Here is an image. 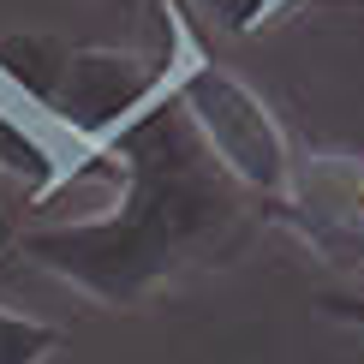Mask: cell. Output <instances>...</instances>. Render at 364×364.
Wrapping results in <instances>:
<instances>
[{"mask_svg":"<svg viewBox=\"0 0 364 364\" xmlns=\"http://www.w3.org/2000/svg\"><path fill=\"white\" fill-rule=\"evenodd\" d=\"M102 156H114L119 179L108 215L24 233L18 257L114 311L144 305L161 287L186 281L191 269L233 257L245 245L251 221L263 215L257 197L239 191L221 173V161L197 144L173 96L144 108Z\"/></svg>","mask_w":364,"mask_h":364,"instance_id":"obj_1","label":"cell"},{"mask_svg":"<svg viewBox=\"0 0 364 364\" xmlns=\"http://www.w3.org/2000/svg\"><path fill=\"white\" fill-rule=\"evenodd\" d=\"M168 18H173V54H168L173 60V84H168V96L179 102V114L191 119L197 144L221 161V173L245 197H257V209L275 203L287 173H293L287 126L239 72H227L221 60H209L203 48H197L173 6H168Z\"/></svg>","mask_w":364,"mask_h":364,"instance_id":"obj_2","label":"cell"},{"mask_svg":"<svg viewBox=\"0 0 364 364\" xmlns=\"http://www.w3.org/2000/svg\"><path fill=\"white\" fill-rule=\"evenodd\" d=\"M168 84H173V60H144L126 48H72L60 54L54 78L36 84V102L42 114H54V126L72 132V144L96 156L144 108H156Z\"/></svg>","mask_w":364,"mask_h":364,"instance_id":"obj_3","label":"cell"},{"mask_svg":"<svg viewBox=\"0 0 364 364\" xmlns=\"http://www.w3.org/2000/svg\"><path fill=\"white\" fill-rule=\"evenodd\" d=\"M311 257L335 269H364V156L293 149V173L275 203H263Z\"/></svg>","mask_w":364,"mask_h":364,"instance_id":"obj_4","label":"cell"},{"mask_svg":"<svg viewBox=\"0 0 364 364\" xmlns=\"http://www.w3.org/2000/svg\"><path fill=\"white\" fill-rule=\"evenodd\" d=\"M66 346V328L42 323V316L0 311V364H48Z\"/></svg>","mask_w":364,"mask_h":364,"instance_id":"obj_5","label":"cell"},{"mask_svg":"<svg viewBox=\"0 0 364 364\" xmlns=\"http://www.w3.org/2000/svg\"><path fill=\"white\" fill-rule=\"evenodd\" d=\"M269 6H275V0H203V12L215 24H227V30H251Z\"/></svg>","mask_w":364,"mask_h":364,"instance_id":"obj_6","label":"cell"},{"mask_svg":"<svg viewBox=\"0 0 364 364\" xmlns=\"http://www.w3.org/2000/svg\"><path fill=\"white\" fill-rule=\"evenodd\" d=\"M316 311H323V316H335V323H346V328H358V335H364V293H323V299H316Z\"/></svg>","mask_w":364,"mask_h":364,"instance_id":"obj_7","label":"cell"}]
</instances>
